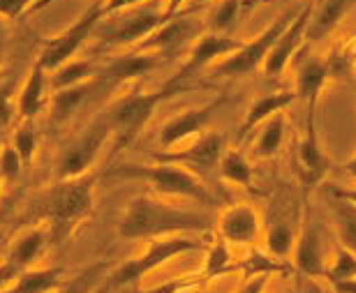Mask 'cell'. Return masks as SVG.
Returning <instances> with one entry per match:
<instances>
[{"label": "cell", "instance_id": "44", "mask_svg": "<svg viewBox=\"0 0 356 293\" xmlns=\"http://www.w3.org/2000/svg\"><path fill=\"white\" fill-rule=\"evenodd\" d=\"M185 0H167V5H165V12L169 14V17H174V14H178V10L183 7Z\"/></svg>", "mask_w": 356, "mask_h": 293}, {"label": "cell", "instance_id": "7", "mask_svg": "<svg viewBox=\"0 0 356 293\" xmlns=\"http://www.w3.org/2000/svg\"><path fill=\"white\" fill-rule=\"evenodd\" d=\"M317 104L319 102L308 104L303 137L296 144L294 157H291L294 176H296V181L301 183L305 194L315 192L331 169V157L324 153L322 141H319V132H317Z\"/></svg>", "mask_w": 356, "mask_h": 293}, {"label": "cell", "instance_id": "15", "mask_svg": "<svg viewBox=\"0 0 356 293\" xmlns=\"http://www.w3.org/2000/svg\"><path fill=\"white\" fill-rule=\"evenodd\" d=\"M225 102H227V97L220 95L216 99H211V102L195 106V109H188V111H183L181 116L167 120V123L160 127V134H158L160 146L165 150H174L178 144L188 141L190 137H195V134H204L206 125L211 123L213 116H216L218 109Z\"/></svg>", "mask_w": 356, "mask_h": 293}, {"label": "cell", "instance_id": "34", "mask_svg": "<svg viewBox=\"0 0 356 293\" xmlns=\"http://www.w3.org/2000/svg\"><path fill=\"white\" fill-rule=\"evenodd\" d=\"M238 7H241V0H220L209 19L211 33L229 35V28L234 26V21L238 17Z\"/></svg>", "mask_w": 356, "mask_h": 293}, {"label": "cell", "instance_id": "4", "mask_svg": "<svg viewBox=\"0 0 356 293\" xmlns=\"http://www.w3.org/2000/svg\"><path fill=\"white\" fill-rule=\"evenodd\" d=\"M178 90H181L178 85H172L167 81L158 90L132 92V95L120 97L118 102L111 106V111L106 113V120H109V125H111V137H113L111 155H116L118 150L134 144L141 130L151 123L155 109Z\"/></svg>", "mask_w": 356, "mask_h": 293}, {"label": "cell", "instance_id": "43", "mask_svg": "<svg viewBox=\"0 0 356 293\" xmlns=\"http://www.w3.org/2000/svg\"><path fill=\"white\" fill-rule=\"evenodd\" d=\"M331 196H338V199H345V201L356 203V190H350V187H333Z\"/></svg>", "mask_w": 356, "mask_h": 293}, {"label": "cell", "instance_id": "45", "mask_svg": "<svg viewBox=\"0 0 356 293\" xmlns=\"http://www.w3.org/2000/svg\"><path fill=\"white\" fill-rule=\"evenodd\" d=\"M5 42H7V26H5V19H0V53L5 49Z\"/></svg>", "mask_w": 356, "mask_h": 293}, {"label": "cell", "instance_id": "29", "mask_svg": "<svg viewBox=\"0 0 356 293\" xmlns=\"http://www.w3.org/2000/svg\"><path fill=\"white\" fill-rule=\"evenodd\" d=\"M95 76V67H92L90 60H70L65 65H60L56 72L49 74V85L51 90H63V88H70V85H76V83H83L88 78Z\"/></svg>", "mask_w": 356, "mask_h": 293}, {"label": "cell", "instance_id": "28", "mask_svg": "<svg viewBox=\"0 0 356 293\" xmlns=\"http://www.w3.org/2000/svg\"><path fill=\"white\" fill-rule=\"evenodd\" d=\"M109 270H111V266H109V263H104V261L90 263V266L79 270L72 280L65 282L60 289H56L54 293H95V289L104 282V277H106Z\"/></svg>", "mask_w": 356, "mask_h": 293}, {"label": "cell", "instance_id": "13", "mask_svg": "<svg viewBox=\"0 0 356 293\" xmlns=\"http://www.w3.org/2000/svg\"><path fill=\"white\" fill-rule=\"evenodd\" d=\"M312 7H315V0H310L308 5H303L301 10L296 12V17L291 19V24L284 28L282 35L277 37V42L270 47L268 56L261 62V72L268 78H275L284 72V67L289 65V60L294 58L296 51L301 49L303 40H305V31H308V21L312 17Z\"/></svg>", "mask_w": 356, "mask_h": 293}, {"label": "cell", "instance_id": "38", "mask_svg": "<svg viewBox=\"0 0 356 293\" xmlns=\"http://www.w3.org/2000/svg\"><path fill=\"white\" fill-rule=\"evenodd\" d=\"M14 113H17V102L10 83H0V132H5L12 125Z\"/></svg>", "mask_w": 356, "mask_h": 293}, {"label": "cell", "instance_id": "21", "mask_svg": "<svg viewBox=\"0 0 356 293\" xmlns=\"http://www.w3.org/2000/svg\"><path fill=\"white\" fill-rule=\"evenodd\" d=\"M354 3L356 0H317L315 7H312V17L308 21L305 37L310 42H319L322 37H326L340 24V19L350 12Z\"/></svg>", "mask_w": 356, "mask_h": 293}, {"label": "cell", "instance_id": "20", "mask_svg": "<svg viewBox=\"0 0 356 293\" xmlns=\"http://www.w3.org/2000/svg\"><path fill=\"white\" fill-rule=\"evenodd\" d=\"M331 81V69L326 58H317V56H310V58H303L296 65V95L298 99H305V102H319V95H322L324 85Z\"/></svg>", "mask_w": 356, "mask_h": 293}, {"label": "cell", "instance_id": "41", "mask_svg": "<svg viewBox=\"0 0 356 293\" xmlns=\"http://www.w3.org/2000/svg\"><path fill=\"white\" fill-rule=\"evenodd\" d=\"M268 277L270 275H254V277H248V282L241 287L238 293H261L264 287L268 284Z\"/></svg>", "mask_w": 356, "mask_h": 293}, {"label": "cell", "instance_id": "10", "mask_svg": "<svg viewBox=\"0 0 356 293\" xmlns=\"http://www.w3.org/2000/svg\"><path fill=\"white\" fill-rule=\"evenodd\" d=\"M216 228L218 238H222L229 247H254L261 238L264 224L252 203H232L218 212Z\"/></svg>", "mask_w": 356, "mask_h": 293}, {"label": "cell", "instance_id": "42", "mask_svg": "<svg viewBox=\"0 0 356 293\" xmlns=\"http://www.w3.org/2000/svg\"><path fill=\"white\" fill-rule=\"evenodd\" d=\"M331 287H333V291H336V293H356V275L350 277V280L333 282Z\"/></svg>", "mask_w": 356, "mask_h": 293}, {"label": "cell", "instance_id": "39", "mask_svg": "<svg viewBox=\"0 0 356 293\" xmlns=\"http://www.w3.org/2000/svg\"><path fill=\"white\" fill-rule=\"evenodd\" d=\"M38 0H0V19L17 21L28 7H35Z\"/></svg>", "mask_w": 356, "mask_h": 293}, {"label": "cell", "instance_id": "2", "mask_svg": "<svg viewBox=\"0 0 356 293\" xmlns=\"http://www.w3.org/2000/svg\"><path fill=\"white\" fill-rule=\"evenodd\" d=\"M92 203H95L92 178H70V181H58V185H54L51 190L42 192L35 199L33 212L28 210V217L38 219V224H49L56 233H60L88 217Z\"/></svg>", "mask_w": 356, "mask_h": 293}, {"label": "cell", "instance_id": "16", "mask_svg": "<svg viewBox=\"0 0 356 293\" xmlns=\"http://www.w3.org/2000/svg\"><path fill=\"white\" fill-rule=\"evenodd\" d=\"M162 60H165L162 56L144 53V51H132V53L116 56V58L106 62L99 72H95L99 90L102 88H118L120 83H127V81H134V78H139V76L151 74L162 65Z\"/></svg>", "mask_w": 356, "mask_h": 293}, {"label": "cell", "instance_id": "5", "mask_svg": "<svg viewBox=\"0 0 356 293\" xmlns=\"http://www.w3.org/2000/svg\"><path fill=\"white\" fill-rule=\"evenodd\" d=\"M195 249H204V245L195 238L178 235V233L148 240V247L144 254L118 263L116 268H111L109 273H106L104 291H113V289H123V287H130V284H137L144 280V277L151 275L153 270H158L160 266H165L167 261H172L174 256L195 252Z\"/></svg>", "mask_w": 356, "mask_h": 293}, {"label": "cell", "instance_id": "31", "mask_svg": "<svg viewBox=\"0 0 356 293\" xmlns=\"http://www.w3.org/2000/svg\"><path fill=\"white\" fill-rule=\"evenodd\" d=\"M284 127H287V118H284V111L275 113V116H270L266 120L264 130L259 132V139H257V155L259 157H273L277 150L282 148Z\"/></svg>", "mask_w": 356, "mask_h": 293}, {"label": "cell", "instance_id": "30", "mask_svg": "<svg viewBox=\"0 0 356 293\" xmlns=\"http://www.w3.org/2000/svg\"><path fill=\"white\" fill-rule=\"evenodd\" d=\"M294 242H296V233L287 221H273L266 231V249L268 254L277 261H284L287 256L294 252Z\"/></svg>", "mask_w": 356, "mask_h": 293}, {"label": "cell", "instance_id": "1", "mask_svg": "<svg viewBox=\"0 0 356 293\" xmlns=\"http://www.w3.org/2000/svg\"><path fill=\"white\" fill-rule=\"evenodd\" d=\"M216 226V217L204 210H188L172 206L153 194H139L127 206L120 219L118 235L125 240H153L162 235L209 231Z\"/></svg>", "mask_w": 356, "mask_h": 293}, {"label": "cell", "instance_id": "32", "mask_svg": "<svg viewBox=\"0 0 356 293\" xmlns=\"http://www.w3.org/2000/svg\"><path fill=\"white\" fill-rule=\"evenodd\" d=\"M354 275H356V254L352 249L340 245L336 249V254H333V261L324 268V277L333 284L340 280H350Z\"/></svg>", "mask_w": 356, "mask_h": 293}, {"label": "cell", "instance_id": "47", "mask_svg": "<svg viewBox=\"0 0 356 293\" xmlns=\"http://www.w3.org/2000/svg\"><path fill=\"white\" fill-rule=\"evenodd\" d=\"M49 3V0H38V3H35V7H33V10H40V7H44Z\"/></svg>", "mask_w": 356, "mask_h": 293}, {"label": "cell", "instance_id": "40", "mask_svg": "<svg viewBox=\"0 0 356 293\" xmlns=\"http://www.w3.org/2000/svg\"><path fill=\"white\" fill-rule=\"evenodd\" d=\"M144 3H148V0H102V12L104 17H111V14L132 10V7H139Z\"/></svg>", "mask_w": 356, "mask_h": 293}, {"label": "cell", "instance_id": "18", "mask_svg": "<svg viewBox=\"0 0 356 293\" xmlns=\"http://www.w3.org/2000/svg\"><path fill=\"white\" fill-rule=\"evenodd\" d=\"M294 263L301 273L310 275V277H319L324 275V249H322V238H319V231L315 224H308L305 221L301 231L296 233V242H294Z\"/></svg>", "mask_w": 356, "mask_h": 293}, {"label": "cell", "instance_id": "26", "mask_svg": "<svg viewBox=\"0 0 356 293\" xmlns=\"http://www.w3.org/2000/svg\"><path fill=\"white\" fill-rule=\"evenodd\" d=\"M331 212L340 245L356 254V203L331 196Z\"/></svg>", "mask_w": 356, "mask_h": 293}, {"label": "cell", "instance_id": "37", "mask_svg": "<svg viewBox=\"0 0 356 293\" xmlns=\"http://www.w3.org/2000/svg\"><path fill=\"white\" fill-rule=\"evenodd\" d=\"M21 169H24V162H21V157L17 150H14V146L10 141H7V144H0V183L17 181Z\"/></svg>", "mask_w": 356, "mask_h": 293}, {"label": "cell", "instance_id": "48", "mask_svg": "<svg viewBox=\"0 0 356 293\" xmlns=\"http://www.w3.org/2000/svg\"><path fill=\"white\" fill-rule=\"evenodd\" d=\"M192 3H195V5H197V3H209V0H192Z\"/></svg>", "mask_w": 356, "mask_h": 293}, {"label": "cell", "instance_id": "35", "mask_svg": "<svg viewBox=\"0 0 356 293\" xmlns=\"http://www.w3.org/2000/svg\"><path fill=\"white\" fill-rule=\"evenodd\" d=\"M10 144H12L14 150L19 153L21 162L28 164V162H33L35 153H38V134H35L33 127L21 125L19 130L12 134V141H10Z\"/></svg>", "mask_w": 356, "mask_h": 293}, {"label": "cell", "instance_id": "11", "mask_svg": "<svg viewBox=\"0 0 356 293\" xmlns=\"http://www.w3.org/2000/svg\"><path fill=\"white\" fill-rule=\"evenodd\" d=\"M127 17H123L120 24L104 33L102 47L104 49H120V47H134L141 40H146L153 31L165 24L169 19V14L165 12V7H132L125 10Z\"/></svg>", "mask_w": 356, "mask_h": 293}, {"label": "cell", "instance_id": "12", "mask_svg": "<svg viewBox=\"0 0 356 293\" xmlns=\"http://www.w3.org/2000/svg\"><path fill=\"white\" fill-rule=\"evenodd\" d=\"M243 42L232 37V35H225V33H209V35H202L199 42L192 47V51L188 53V60L183 62L178 74L169 78V83L178 85L183 88V83L188 81L190 76H195L199 69L213 65V62H220L227 56H232L234 51H238Z\"/></svg>", "mask_w": 356, "mask_h": 293}, {"label": "cell", "instance_id": "27", "mask_svg": "<svg viewBox=\"0 0 356 293\" xmlns=\"http://www.w3.org/2000/svg\"><path fill=\"white\" fill-rule=\"evenodd\" d=\"M218 171L227 183L241 185V187H248L252 183V167L241 150H225L218 162Z\"/></svg>", "mask_w": 356, "mask_h": 293}, {"label": "cell", "instance_id": "17", "mask_svg": "<svg viewBox=\"0 0 356 293\" xmlns=\"http://www.w3.org/2000/svg\"><path fill=\"white\" fill-rule=\"evenodd\" d=\"M197 35V24L192 14H174L162 24L158 31H153L146 40L134 44V51L158 53L162 58L172 56L176 49H181L185 42Z\"/></svg>", "mask_w": 356, "mask_h": 293}, {"label": "cell", "instance_id": "8", "mask_svg": "<svg viewBox=\"0 0 356 293\" xmlns=\"http://www.w3.org/2000/svg\"><path fill=\"white\" fill-rule=\"evenodd\" d=\"M296 17V12H284L280 14L273 24L266 26L257 37H252L250 42L241 44L238 51H234L232 56H227L220 62H216V69L218 74L222 76H245V74H252L254 69L261 67V62L268 56L270 47L275 44L277 37L282 35V31L291 24V19Z\"/></svg>", "mask_w": 356, "mask_h": 293}, {"label": "cell", "instance_id": "19", "mask_svg": "<svg viewBox=\"0 0 356 293\" xmlns=\"http://www.w3.org/2000/svg\"><path fill=\"white\" fill-rule=\"evenodd\" d=\"M49 74L42 69L38 62L33 65L31 74H28L26 83L21 85L17 95V116L21 120H33L38 113L49 104Z\"/></svg>", "mask_w": 356, "mask_h": 293}, {"label": "cell", "instance_id": "24", "mask_svg": "<svg viewBox=\"0 0 356 293\" xmlns=\"http://www.w3.org/2000/svg\"><path fill=\"white\" fill-rule=\"evenodd\" d=\"M44 242H47V226L40 224V226H28L24 233L14 240V245L7 254V261L14 263L17 268L26 270L31 268L38 256L42 254L44 249Z\"/></svg>", "mask_w": 356, "mask_h": 293}, {"label": "cell", "instance_id": "25", "mask_svg": "<svg viewBox=\"0 0 356 293\" xmlns=\"http://www.w3.org/2000/svg\"><path fill=\"white\" fill-rule=\"evenodd\" d=\"M58 268H26L3 293H54L63 287Z\"/></svg>", "mask_w": 356, "mask_h": 293}, {"label": "cell", "instance_id": "49", "mask_svg": "<svg viewBox=\"0 0 356 293\" xmlns=\"http://www.w3.org/2000/svg\"><path fill=\"white\" fill-rule=\"evenodd\" d=\"M178 293H183V291H178Z\"/></svg>", "mask_w": 356, "mask_h": 293}, {"label": "cell", "instance_id": "3", "mask_svg": "<svg viewBox=\"0 0 356 293\" xmlns=\"http://www.w3.org/2000/svg\"><path fill=\"white\" fill-rule=\"evenodd\" d=\"M109 176L116 178H141L158 192L160 196H172V199H190L202 206H213L216 199L206 185L202 183V176H197L195 171L181 167V164L172 162H155V164H120V167L111 169Z\"/></svg>", "mask_w": 356, "mask_h": 293}, {"label": "cell", "instance_id": "9", "mask_svg": "<svg viewBox=\"0 0 356 293\" xmlns=\"http://www.w3.org/2000/svg\"><path fill=\"white\" fill-rule=\"evenodd\" d=\"M111 139V125L106 120V113L102 118L92 120L86 127V132H81L72 144L65 148V153L60 155L58 162V181H70V178H81L86 176V171L95 164V160L106 146V141Z\"/></svg>", "mask_w": 356, "mask_h": 293}, {"label": "cell", "instance_id": "22", "mask_svg": "<svg viewBox=\"0 0 356 293\" xmlns=\"http://www.w3.org/2000/svg\"><path fill=\"white\" fill-rule=\"evenodd\" d=\"M99 90L97 78L92 76L88 81L70 85V88L63 90H54V95L49 97V104H51V113L56 120H67L70 116H74L76 111L81 109V104L86 102L90 95H95Z\"/></svg>", "mask_w": 356, "mask_h": 293}, {"label": "cell", "instance_id": "46", "mask_svg": "<svg viewBox=\"0 0 356 293\" xmlns=\"http://www.w3.org/2000/svg\"><path fill=\"white\" fill-rule=\"evenodd\" d=\"M345 169H347V174H350L352 178H356V155L352 157L350 162H347V167H345Z\"/></svg>", "mask_w": 356, "mask_h": 293}, {"label": "cell", "instance_id": "36", "mask_svg": "<svg viewBox=\"0 0 356 293\" xmlns=\"http://www.w3.org/2000/svg\"><path fill=\"white\" fill-rule=\"evenodd\" d=\"M241 268L245 270V277H254V275H273L284 270L282 263H277V259H270V254H261V252H252L248 259H243Z\"/></svg>", "mask_w": 356, "mask_h": 293}, {"label": "cell", "instance_id": "14", "mask_svg": "<svg viewBox=\"0 0 356 293\" xmlns=\"http://www.w3.org/2000/svg\"><path fill=\"white\" fill-rule=\"evenodd\" d=\"M225 153V139L220 132H204L199 134L195 144H190L185 150H165V153L155 155V162H172L181 167L195 171L197 176L209 174L211 169L218 167L220 157Z\"/></svg>", "mask_w": 356, "mask_h": 293}, {"label": "cell", "instance_id": "23", "mask_svg": "<svg viewBox=\"0 0 356 293\" xmlns=\"http://www.w3.org/2000/svg\"><path fill=\"white\" fill-rule=\"evenodd\" d=\"M298 99L296 90L289 92V90H277V92H268V95L254 99L250 104V109L245 113V120L243 125H241V134H248L252 132L254 127L266 123L270 116H275V113H280L287 109L289 104H294Z\"/></svg>", "mask_w": 356, "mask_h": 293}, {"label": "cell", "instance_id": "33", "mask_svg": "<svg viewBox=\"0 0 356 293\" xmlns=\"http://www.w3.org/2000/svg\"><path fill=\"white\" fill-rule=\"evenodd\" d=\"M229 261H232V247L227 245L222 238H218L211 245L209 254H206V266H204V275L206 277H218L225 275L229 270Z\"/></svg>", "mask_w": 356, "mask_h": 293}, {"label": "cell", "instance_id": "6", "mask_svg": "<svg viewBox=\"0 0 356 293\" xmlns=\"http://www.w3.org/2000/svg\"><path fill=\"white\" fill-rule=\"evenodd\" d=\"M102 19H104L102 0H97V3H92L72 26L58 33L56 37L47 40L44 44H42V51L38 53V60L35 62H38L47 74L56 72L60 65H65V62L74 58L76 51L83 47V42L90 37L92 31L99 26Z\"/></svg>", "mask_w": 356, "mask_h": 293}]
</instances>
